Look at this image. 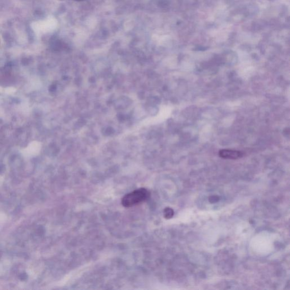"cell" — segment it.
Segmentation results:
<instances>
[{"instance_id": "cell-1", "label": "cell", "mask_w": 290, "mask_h": 290, "mask_svg": "<svg viewBox=\"0 0 290 290\" xmlns=\"http://www.w3.org/2000/svg\"><path fill=\"white\" fill-rule=\"evenodd\" d=\"M149 196L148 191L145 188H140L126 195L122 199L121 203L125 207H130L144 202Z\"/></svg>"}, {"instance_id": "cell-2", "label": "cell", "mask_w": 290, "mask_h": 290, "mask_svg": "<svg viewBox=\"0 0 290 290\" xmlns=\"http://www.w3.org/2000/svg\"><path fill=\"white\" fill-rule=\"evenodd\" d=\"M219 155L224 159L238 160L241 159L244 154L239 151L223 149L220 151Z\"/></svg>"}, {"instance_id": "cell-3", "label": "cell", "mask_w": 290, "mask_h": 290, "mask_svg": "<svg viewBox=\"0 0 290 290\" xmlns=\"http://www.w3.org/2000/svg\"><path fill=\"white\" fill-rule=\"evenodd\" d=\"M165 217L166 219H171L174 215V212L171 208L167 207L164 210Z\"/></svg>"}]
</instances>
